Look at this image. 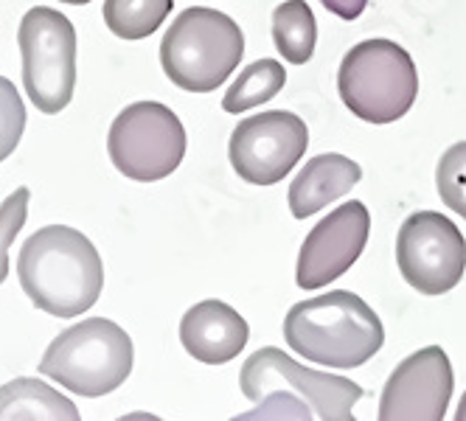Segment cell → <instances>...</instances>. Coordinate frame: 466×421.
Instances as JSON below:
<instances>
[{
	"label": "cell",
	"instance_id": "7402d4cb",
	"mask_svg": "<svg viewBox=\"0 0 466 421\" xmlns=\"http://www.w3.org/2000/svg\"><path fill=\"white\" fill-rule=\"evenodd\" d=\"M320 4L340 20H357L365 12V6H369V0H320Z\"/></svg>",
	"mask_w": 466,
	"mask_h": 421
},
{
	"label": "cell",
	"instance_id": "8992f818",
	"mask_svg": "<svg viewBox=\"0 0 466 421\" xmlns=\"http://www.w3.org/2000/svg\"><path fill=\"white\" fill-rule=\"evenodd\" d=\"M338 90L343 105L369 124H393L419 95L410 54L390 40H362L340 62Z\"/></svg>",
	"mask_w": 466,
	"mask_h": 421
},
{
	"label": "cell",
	"instance_id": "603a6c76",
	"mask_svg": "<svg viewBox=\"0 0 466 421\" xmlns=\"http://www.w3.org/2000/svg\"><path fill=\"white\" fill-rule=\"evenodd\" d=\"M455 418H458V421H466V391H463V399H461V405H458V410H455Z\"/></svg>",
	"mask_w": 466,
	"mask_h": 421
},
{
	"label": "cell",
	"instance_id": "4fadbf2b",
	"mask_svg": "<svg viewBox=\"0 0 466 421\" xmlns=\"http://www.w3.org/2000/svg\"><path fill=\"white\" fill-rule=\"evenodd\" d=\"M248 337V320L222 301H199L180 320L183 348L208 366H225L239 357Z\"/></svg>",
	"mask_w": 466,
	"mask_h": 421
},
{
	"label": "cell",
	"instance_id": "ffe728a7",
	"mask_svg": "<svg viewBox=\"0 0 466 421\" xmlns=\"http://www.w3.org/2000/svg\"><path fill=\"white\" fill-rule=\"evenodd\" d=\"M25 129V105L17 87L0 76V164L17 149Z\"/></svg>",
	"mask_w": 466,
	"mask_h": 421
},
{
	"label": "cell",
	"instance_id": "8fae6325",
	"mask_svg": "<svg viewBox=\"0 0 466 421\" xmlns=\"http://www.w3.org/2000/svg\"><path fill=\"white\" fill-rule=\"evenodd\" d=\"M452 366L441 346H427L396 366L380 399L382 421H441L452 396Z\"/></svg>",
	"mask_w": 466,
	"mask_h": 421
},
{
	"label": "cell",
	"instance_id": "2e32d148",
	"mask_svg": "<svg viewBox=\"0 0 466 421\" xmlns=\"http://www.w3.org/2000/svg\"><path fill=\"white\" fill-rule=\"evenodd\" d=\"M273 43L289 65H307L315 54L318 23L307 0H287L273 12Z\"/></svg>",
	"mask_w": 466,
	"mask_h": 421
},
{
	"label": "cell",
	"instance_id": "5bb4252c",
	"mask_svg": "<svg viewBox=\"0 0 466 421\" xmlns=\"http://www.w3.org/2000/svg\"><path fill=\"white\" fill-rule=\"evenodd\" d=\"M362 169L351 157L326 152L312 160L298 172V177L289 185V211L295 219H307L318 211H323L329 203H335L360 183Z\"/></svg>",
	"mask_w": 466,
	"mask_h": 421
},
{
	"label": "cell",
	"instance_id": "9c48e42d",
	"mask_svg": "<svg viewBox=\"0 0 466 421\" xmlns=\"http://www.w3.org/2000/svg\"><path fill=\"white\" fill-rule=\"evenodd\" d=\"M396 265L421 296H444L463 278L466 239L444 214L416 211L399 228Z\"/></svg>",
	"mask_w": 466,
	"mask_h": 421
},
{
	"label": "cell",
	"instance_id": "e0dca14e",
	"mask_svg": "<svg viewBox=\"0 0 466 421\" xmlns=\"http://www.w3.org/2000/svg\"><path fill=\"white\" fill-rule=\"evenodd\" d=\"M287 82V74H284V65L276 62V59H258L253 65L237 76L225 93L222 99V110L225 113H245V110H253L258 105H268L270 99L281 93Z\"/></svg>",
	"mask_w": 466,
	"mask_h": 421
},
{
	"label": "cell",
	"instance_id": "cb8c5ba5",
	"mask_svg": "<svg viewBox=\"0 0 466 421\" xmlns=\"http://www.w3.org/2000/svg\"><path fill=\"white\" fill-rule=\"evenodd\" d=\"M59 4H68V6H85L90 0H59Z\"/></svg>",
	"mask_w": 466,
	"mask_h": 421
},
{
	"label": "cell",
	"instance_id": "52a82bcc",
	"mask_svg": "<svg viewBox=\"0 0 466 421\" xmlns=\"http://www.w3.org/2000/svg\"><path fill=\"white\" fill-rule=\"evenodd\" d=\"M23 56V87L31 105L56 115L74 99L76 87V28L56 9H28L17 28Z\"/></svg>",
	"mask_w": 466,
	"mask_h": 421
},
{
	"label": "cell",
	"instance_id": "ba28073f",
	"mask_svg": "<svg viewBox=\"0 0 466 421\" xmlns=\"http://www.w3.org/2000/svg\"><path fill=\"white\" fill-rule=\"evenodd\" d=\"M107 152L124 177L155 183L180 166L186 155V129L166 105L136 102L116 115Z\"/></svg>",
	"mask_w": 466,
	"mask_h": 421
},
{
	"label": "cell",
	"instance_id": "6da1fadb",
	"mask_svg": "<svg viewBox=\"0 0 466 421\" xmlns=\"http://www.w3.org/2000/svg\"><path fill=\"white\" fill-rule=\"evenodd\" d=\"M17 278L40 312L76 317L102 296L105 265L96 245L82 231L68 225H46L23 242Z\"/></svg>",
	"mask_w": 466,
	"mask_h": 421
},
{
	"label": "cell",
	"instance_id": "44dd1931",
	"mask_svg": "<svg viewBox=\"0 0 466 421\" xmlns=\"http://www.w3.org/2000/svg\"><path fill=\"white\" fill-rule=\"evenodd\" d=\"M28 188H17L0 203V284L9 278V247L28 216Z\"/></svg>",
	"mask_w": 466,
	"mask_h": 421
},
{
	"label": "cell",
	"instance_id": "7c38bea8",
	"mask_svg": "<svg viewBox=\"0 0 466 421\" xmlns=\"http://www.w3.org/2000/svg\"><path fill=\"white\" fill-rule=\"evenodd\" d=\"M371 234V214L360 200H349L323 216L298 253V286L320 289L338 281L362 256Z\"/></svg>",
	"mask_w": 466,
	"mask_h": 421
},
{
	"label": "cell",
	"instance_id": "d6986e66",
	"mask_svg": "<svg viewBox=\"0 0 466 421\" xmlns=\"http://www.w3.org/2000/svg\"><path fill=\"white\" fill-rule=\"evenodd\" d=\"M436 188L447 208L466 219V141L452 144L436 169Z\"/></svg>",
	"mask_w": 466,
	"mask_h": 421
},
{
	"label": "cell",
	"instance_id": "ac0fdd59",
	"mask_svg": "<svg viewBox=\"0 0 466 421\" xmlns=\"http://www.w3.org/2000/svg\"><path fill=\"white\" fill-rule=\"evenodd\" d=\"M175 0H105V23L121 40H144L172 15Z\"/></svg>",
	"mask_w": 466,
	"mask_h": 421
},
{
	"label": "cell",
	"instance_id": "9a60e30c",
	"mask_svg": "<svg viewBox=\"0 0 466 421\" xmlns=\"http://www.w3.org/2000/svg\"><path fill=\"white\" fill-rule=\"evenodd\" d=\"M76 421V405L43 379L20 376L0 387V421Z\"/></svg>",
	"mask_w": 466,
	"mask_h": 421
},
{
	"label": "cell",
	"instance_id": "7a4b0ae2",
	"mask_svg": "<svg viewBox=\"0 0 466 421\" xmlns=\"http://www.w3.org/2000/svg\"><path fill=\"white\" fill-rule=\"evenodd\" d=\"M284 340L298 357L329 368H357L382 348L385 329L360 296L335 289L295 304L284 317Z\"/></svg>",
	"mask_w": 466,
	"mask_h": 421
},
{
	"label": "cell",
	"instance_id": "3957f363",
	"mask_svg": "<svg viewBox=\"0 0 466 421\" xmlns=\"http://www.w3.org/2000/svg\"><path fill=\"white\" fill-rule=\"evenodd\" d=\"M242 394L256 405H281L276 416H318L326 421L354 418L362 387L346 376L298 366L276 346L250 354L239 374Z\"/></svg>",
	"mask_w": 466,
	"mask_h": 421
},
{
	"label": "cell",
	"instance_id": "30bf717a",
	"mask_svg": "<svg viewBox=\"0 0 466 421\" xmlns=\"http://www.w3.org/2000/svg\"><path fill=\"white\" fill-rule=\"evenodd\" d=\"M309 144V129L295 113L268 110L239 121L230 135V166L253 185H273L284 180Z\"/></svg>",
	"mask_w": 466,
	"mask_h": 421
},
{
	"label": "cell",
	"instance_id": "5b68a950",
	"mask_svg": "<svg viewBox=\"0 0 466 421\" xmlns=\"http://www.w3.org/2000/svg\"><path fill=\"white\" fill-rule=\"evenodd\" d=\"M132 371V340L107 317H87L59 332L40 360V374L68 391L96 399L113 394Z\"/></svg>",
	"mask_w": 466,
	"mask_h": 421
},
{
	"label": "cell",
	"instance_id": "277c9868",
	"mask_svg": "<svg viewBox=\"0 0 466 421\" xmlns=\"http://www.w3.org/2000/svg\"><path fill=\"white\" fill-rule=\"evenodd\" d=\"M245 35L228 15L194 6L177 15L160 43V65L172 85L188 93H211L237 71Z\"/></svg>",
	"mask_w": 466,
	"mask_h": 421
}]
</instances>
